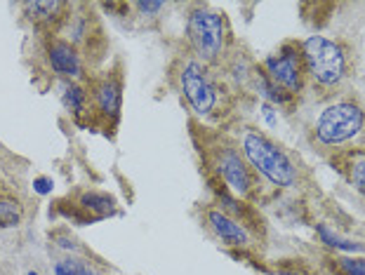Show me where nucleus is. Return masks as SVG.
Masks as SVG:
<instances>
[{"label": "nucleus", "instance_id": "5", "mask_svg": "<svg viewBox=\"0 0 365 275\" xmlns=\"http://www.w3.org/2000/svg\"><path fill=\"white\" fill-rule=\"evenodd\" d=\"M180 83H182L184 97L191 104L193 111L198 115L212 113V108L217 106V88L198 61H186L180 73Z\"/></svg>", "mask_w": 365, "mask_h": 275}, {"label": "nucleus", "instance_id": "10", "mask_svg": "<svg viewBox=\"0 0 365 275\" xmlns=\"http://www.w3.org/2000/svg\"><path fill=\"white\" fill-rule=\"evenodd\" d=\"M95 99H97L99 111L104 115L115 118L120 111V85L115 83L113 78H104L95 88Z\"/></svg>", "mask_w": 365, "mask_h": 275}, {"label": "nucleus", "instance_id": "14", "mask_svg": "<svg viewBox=\"0 0 365 275\" xmlns=\"http://www.w3.org/2000/svg\"><path fill=\"white\" fill-rule=\"evenodd\" d=\"M21 219V207L17 205V200L10 198H0V229H12L17 226Z\"/></svg>", "mask_w": 365, "mask_h": 275}, {"label": "nucleus", "instance_id": "9", "mask_svg": "<svg viewBox=\"0 0 365 275\" xmlns=\"http://www.w3.org/2000/svg\"><path fill=\"white\" fill-rule=\"evenodd\" d=\"M207 224H210V229L227 242V245H247V242H250V235H247V231L243 229V226L220 209L207 212Z\"/></svg>", "mask_w": 365, "mask_h": 275}, {"label": "nucleus", "instance_id": "20", "mask_svg": "<svg viewBox=\"0 0 365 275\" xmlns=\"http://www.w3.org/2000/svg\"><path fill=\"white\" fill-rule=\"evenodd\" d=\"M52 188H54V182L50 177H38L34 182V191L38 195H48V193H52Z\"/></svg>", "mask_w": 365, "mask_h": 275}, {"label": "nucleus", "instance_id": "8", "mask_svg": "<svg viewBox=\"0 0 365 275\" xmlns=\"http://www.w3.org/2000/svg\"><path fill=\"white\" fill-rule=\"evenodd\" d=\"M48 61L52 71L57 76H64V78H78L81 76V57L76 52V47L66 41H52L48 47Z\"/></svg>", "mask_w": 365, "mask_h": 275}, {"label": "nucleus", "instance_id": "7", "mask_svg": "<svg viewBox=\"0 0 365 275\" xmlns=\"http://www.w3.org/2000/svg\"><path fill=\"white\" fill-rule=\"evenodd\" d=\"M217 172H220V177L234 188L236 193L245 195L250 191V186H252L250 170L245 167L243 158H240L234 148H222V151L217 153Z\"/></svg>", "mask_w": 365, "mask_h": 275}, {"label": "nucleus", "instance_id": "12", "mask_svg": "<svg viewBox=\"0 0 365 275\" xmlns=\"http://www.w3.org/2000/svg\"><path fill=\"white\" fill-rule=\"evenodd\" d=\"M24 10L31 14V19H36V21H52L61 10H64V3H59V0H48V3H26Z\"/></svg>", "mask_w": 365, "mask_h": 275}, {"label": "nucleus", "instance_id": "15", "mask_svg": "<svg viewBox=\"0 0 365 275\" xmlns=\"http://www.w3.org/2000/svg\"><path fill=\"white\" fill-rule=\"evenodd\" d=\"M85 99H88V94H85V90L81 88V85H66L64 90V104L71 113L81 115L85 111Z\"/></svg>", "mask_w": 365, "mask_h": 275}, {"label": "nucleus", "instance_id": "17", "mask_svg": "<svg viewBox=\"0 0 365 275\" xmlns=\"http://www.w3.org/2000/svg\"><path fill=\"white\" fill-rule=\"evenodd\" d=\"M257 88H259V92L264 94V97L276 101V104H283V101H287V92H283L281 88H276V85L271 83L267 76L257 78Z\"/></svg>", "mask_w": 365, "mask_h": 275}, {"label": "nucleus", "instance_id": "3", "mask_svg": "<svg viewBox=\"0 0 365 275\" xmlns=\"http://www.w3.org/2000/svg\"><path fill=\"white\" fill-rule=\"evenodd\" d=\"M365 128V113L351 101L328 106L316 123V139L325 146H339L359 137Z\"/></svg>", "mask_w": 365, "mask_h": 275}, {"label": "nucleus", "instance_id": "6", "mask_svg": "<svg viewBox=\"0 0 365 275\" xmlns=\"http://www.w3.org/2000/svg\"><path fill=\"white\" fill-rule=\"evenodd\" d=\"M264 66H267V78L276 85V88H281L287 94L299 92V88H302V59L294 50L285 47L281 54L269 57Z\"/></svg>", "mask_w": 365, "mask_h": 275}, {"label": "nucleus", "instance_id": "13", "mask_svg": "<svg viewBox=\"0 0 365 275\" xmlns=\"http://www.w3.org/2000/svg\"><path fill=\"white\" fill-rule=\"evenodd\" d=\"M316 233L321 235V240L325 242V245H330V247H335V249H341V252H361V249H363V245H359V242L339 238V235L332 233L325 224H318Z\"/></svg>", "mask_w": 365, "mask_h": 275}, {"label": "nucleus", "instance_id": "4", "mask_svg": "<svg viewBox=\"0 0 365 275\" xmlns=\"http://www.w3.org/2000/svg\"><path fill=\"white\" fill-rule=\"evenodd\" d=\"M186 38L203 61H215L227 45V21L222 14L210 12L205 7L193 10L186 21Z\"/></svg>", "mask_w": 365, "mask_h": 275}, {"label": "nucleus", "instance_id": "22", "mask_svg": "<svg viewBox=\"0 0 365 275\" xmlns=\"http://www.w3.org/2000/svg\"><path fill=\"white\" fill-rule=\"evenodd\" d=\"M29 275H41V273H36V271H31V273H29Z\"/></svg>", "mask_w": 365, "mask_h": 275}, {"label": "nucleus", "instance_id": "19", "mask_svg": "<svg viewBox=\"0 0 365 275\" xmlns=\"http://www.w3.org/2000/svg\"><path fill=\"white\" fill-rule=\"evenodd\" d=\"M339 269L344 275H365V259H339Z\"/></svg>", "mask_w": 365, "mask_h": 275}, {"label": "nucleus", "instance_id": "1", "mask_svg": "<svg viewBox=\"0 0 365 275\" xmlns=\"http://www.w3.org/2000/svg\"><path fill=\"white\" fill-rule=\"evenodd\" d=\"M243 153L247 162H250L259 175L267 177L271 184L287 188L297 179V172H294V165L290 162V158H287L278 146L271 144L269 139L257 135V132H247L243 137Z\"/></svg>", "mask_w": 365, "mask_h": 275}, {"label": "nucleus", "instance_id": "18", "mask_svg": "<svg viewBox=\"0 0 365 275\" xmlns=\"http://www.w3.org/2000/svg\"><path fill=\"white\" fill-rule=\"evenodd\" d=\"M351 182L365 195V155L363 158H356L351 162Z\"/></svg>", "mask_w": 365, "mask_h": 275}, {"label": "nucleus", "instance_id": "2", "mask_svg": "<svg viewBox=\"0 0 365 275\" xmlns=\"http://www.w3.org/2000/svg\"><path fill=\"white\" fill-rule=\"evenodd\" d=\"M302 57H304V64L314 81L325 88L337 85L346 73V57L341 47L323 36L307 38L302 45Z\"/></svg>", "mask_w": 365, "mask_h": 275}, {"label": "nucleus", "instance_id": "21", "mask_svg": "<svg viewBox=\"0 0 365 275\" xmlns=\"http://www.w3.org/2000/svg\"><path fill=\"white\" fill-rule=\"evenodd\" d=\"M135 7L146 17V14H158L165 7V3H137Z\"/></svg>", "mask_w": 365, "mask_h": 275}, {"label": "nucleus", "instance_id": "16", "mask_svg": "<svg viewBox=\"0 0 365 275\" xmlns=\"http://www.w3.org/2000/svg\"><path fill=\"white\" fill-rule=\"evenodd\" d=\"M54 275H97L92 269H88L85 264L76 261V259H61L54 264Z\"/></svg>", "mask_w": 365, "mask_h": 275}, {"label": "nucleus", "instance_id": "11", "mask_svg": "<svg viewBox=\"0 0 365 275\" xmlns=\"http://www.w3.org/2000/svg\"><path fill=\"white\" fill-rule=\"evenodd\" d=\"M78 207H81L83 212H88V214H90V222H92V219H104V217L111 214L113 207H115V200L111 198V195H106V193H95V191H90V193H83V195H81Z\"/></svg>", "mask_w": 365, "mask_h": 275}]
</instances>
